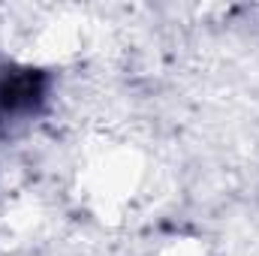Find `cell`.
<instances>
[{"label":"cell","instance_id":"1","mask_svg":"<svg viewBox=\"0 0 259 256\" xmlns=\"http://www.w3.org/2000/svg\"><path fill=\"white\" fill-rule=\"evenodd\" d=\"M142 181V157L133 148H106L88 163L84 193L100 214H115L133 199Z\"/></svg>","mask_w":259,"mask_h":256},{"label":"cell","instance_id":"2","mask_svg":"<svg viewBox=\"0 0 259 256\" xmlns=\"http://www.w3.org/2000/svg\"><path fill=\"white\" fill-rule=\"evenodd\" d=\"M157 256H205V247L199 241H172L169 247H163Z\"/></svg>","mask_w":259,"mask_h":256}]
</instances>
